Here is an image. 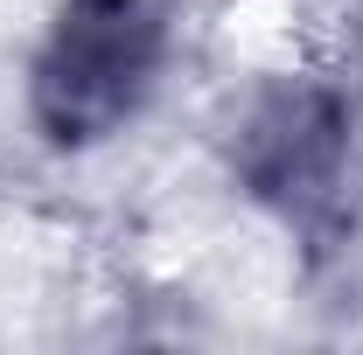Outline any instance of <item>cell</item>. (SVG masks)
<instances>
[{"mask_svg": "<svg viewBox=\"0 0 363 355\" xmlns=\"http://www.w3.org/2000/svg\"><path fill=\"white\" fill-rule=\"evenodd\" d=\"M161 0H63L35 70V119L56 146L119 133L161 70Z\"/></svg>", "mask_w": 363, "mask_h": 355, "instance_id": "cell-1", "label": "cell"}]
</instances>
